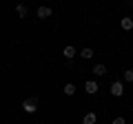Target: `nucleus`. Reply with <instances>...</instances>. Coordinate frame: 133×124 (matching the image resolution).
<instances>
[{"instance_id": "f257e3e1", "label": "nucleus", "mask_w": 133, "mask_h": 124, "mask_svg": "<svg viewBox=\"0 0 133 124\" xmlns=\"http://www.w3.org/2000/svg\"><path fill=\"white\" fill-rule=\"evenodd\" d=\"M22 111L24 113H36L38 111V98H27L22 102Z\"/></svg>"}, {"instance_id": "f03ea898", "label": "nucleus", "mask_w": 133, "mask_h": 124, "mask_svg": "<svg viewBox=\"0 0 133 124\" xmlns=\"http://www.w3.org/2000/svg\"><path fill=\"white\" fill-rule=\"evenodd\" d=\"M111 95H113V98H122L124 95V84H122V82H120V80H115V82H111Z\"/></svg>"}, {"instance_id": "7ed1b4c3", "label": "nucleus", "mask_w": 133, "mask_h": 124, "mask_svg": "<svg viewBox=\"0 0 133 124\" xmlns=\"http://www.w3.org/2000/svg\"><path fill=\"white\" fill-rule=\"evenodd\" d=\"M51 7H38V11H36V16H38L40 20H47V18H51Z\"/></svg>"}, {"instance_id": "20e7f679", "label": "nucleus", "mask_w": 133, "mask_h": 124, "mask_svg": "<svg viewBox=\"0 0 133 124\" xmlns=\"http://www.w3.org/2000/svg\"><path fill=\"white\" fill-rule=\"evenodd\" d=\"M98 89H100V86H98V82H95V80L84 82V91L89 93V95H95V93H98Z\"/></svg>"}, {"instance_id": "39448f33", "label": "nucleus", "mask_w": 133, "mask_h": 124, "mask_svg": "<svg viewBox=\"0 0 133 124\" xmlns=\"http://www.w3.org/2000/svg\"><path fill=\"white\" fill-rule=\"evenodd\" d=\"M62 53H64V58H66V60H73V58L78 56L76 47H71V44H66V47H64V51H62Z\"/></svg>"}, {"instance_id": "423d86ee", "label": "nucleus", "mask_w": 133, "mask_h": 124, "mask_svg": "<svg viewBox=\"0 0 133 124\" xmlns=\"http://www.w3.org/2000/svg\"><path fill=\"white\" fill-rule=\"evenodd\" d=\"M93 56H95V51H93L91 47H84V49L80 51V58H82V60H91Z\"/></svg>"}, {"instance_id": "0eeeda50", "label": "nucleus", "mask_w": 133, "mask_h": 124, "mask_svg": "<svg viewBox=\"0 0 133 124\" xmlns=\"http://www.w3.org/2000/svg\"><path fill=\"white\" fill-rule=\"evenodd\" d=\"M120 27H122L124 31H131L133 29V18H122L120 20Z\"/></svg>"}, {"instance_id": "6e6552de", "label": "nucleus", "mask_w": 133, "mask_h": 124, "mask_svg": "<svg viewBox=\"0 0 133 124\" xmlns=\"http://www.w3.org/2000/svg\"><path fill=\"white\" fill-rule=\"evenodd\" d=\"M95 120H98V115H95V113H84L82 124H95Z\"/></svg>"}, {"instance_id": "1a4fd4ad", "label": "nucleus", "mask_w": 133, "mask_h": 124, "mask_svg": "<svg viewBox=\"0 0 133 124\" xmlns=\"http://www.w3.org/2000/svg\"><path fill=\"white\" fill-rule=\"evenodd\" d=\"M91 73H93V75H104V73H107V67H104V64H95V67L91 69Z\"/></svg>"}, {"instance_id": "9d476101", "label": "nucleus", "mask_w": 133, "mask_h": 124, "mask_svg": "<svg viewBox=\"0 0 133 124\" xmlns=\"http://www.w3.org/2000/svg\"><path fill=\"white\" fill-rule=\"evenodd\" d=\"M16 13H18V18H27L29 11H27V7H24V5H16Z\"/></svg>"}, {"instance_id": "9b49d317", "label": "nucleus", "mask_w": 133, "mask_h": 124, "mask_svg": "<svg viewBox=\"0 0 133 124\" xmlns=\"http://www.w3.org/2000/svg\"><path fill=\"white\" fill-rule=\"evenodd\" d=\"M62 91H64V95H73V93H76V84H71V82H66V84H64V89H62Z\"/></svg>"}, {"instance_id": "f8f14e48", "label": "nucleus", "mask_w": 133, "mask_h": 124, "mask_svg": "<svg viewBox=\"0 0 133 124\" xmlns=\"http://www.w3.org/2000/svg\"><path fill=\"white\" fill-rule=\"evenodd\" d=\"M122 75H124V80H127V82H133V69H127Z\"/></svg>"}, {"instance_id": "ddd939ff", "label": "nucleus", "mask_w": 133, "mask_h": 124, "mask_svg": "<svg viewBox=\"0 0 133 124\" xmlns=\"http://www.w3.org/2000/svg\"><path fill=\"white\" fill-rule=\"evenodd\" d=\"M111 124H127V120H124V118H115Z\"/></svg>"}]
</instances>
